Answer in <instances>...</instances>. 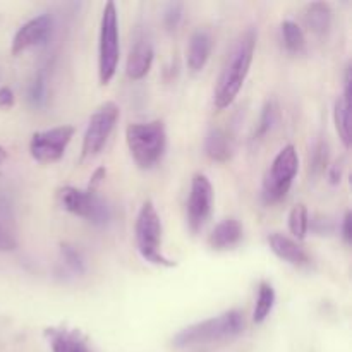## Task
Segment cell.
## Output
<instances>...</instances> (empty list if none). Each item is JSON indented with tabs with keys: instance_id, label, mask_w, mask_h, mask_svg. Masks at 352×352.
<instances>
[{
	"instance_id": "obj_30",
	"label": "cell",
	"mask_w": 352,
	"mask_h": 352,
	"mask_svg": "<svg viewBox=\"0 0 352 352\" xmlns=\"http://www.w3.org/2000/svg\"><path fill=\"white\" fill-rule=\"evenodd\" d=\"M14 105V91L7 86L0 88V109H10Z\"/></svg>"
},
{
	"instance_id": "obj_28",
	"label": "cell",
	"mask_w": 352,
	"mask_h": 352,
	"mask_svg": "<svg viewBox=\"0 0 352 352\" xmlns=\"http://www.w3.org/2000/svg\"><path fill=\"white\" fill-rule=\"evenodd\" d=\"M14 248H16V239L6 227L0 226V251H12Z\"/></svg>"
},
{
	"instance_id": "obj_34",
	"label": "cell",
	"mask_w": 352,
	"mask_h": 352,
	"mask_svg": "<svg viewBox=\"0 0 352 352\" xmlns=\"http://www.w3.org/2000/svg\"><path fill=\"white\" fill-rule=\"evenodd\" d=\"M6 158H7V153H6V150H3V148L0 146V165H2L3 162H6Z\"/></svg>"
},
{
	"instance_id": "obj_32",
	"label": "cell",
	"mask_w": 352,
	"mask_h": 352,
	"mask_svg": "<svg viewBox=\"0 0 352 352\" xmlns=\"http://www.w3.org/2000/svg\"><path fill=\"white\" fill-rule=\"evenodd\" d=\"M103 179H105V168H98V170L91 175V181H89V186H88L89 191H96V188L102 184Z\"/></svg>"
},
{
	"instance_id": "obj_19",
	"label": "cell",
	"mask_w": 352,
	"mask_h": 352,
	"mask_svg": "<svg viewBox=\"0 0 352 352\" xmlns=\"http://www.w3.org/2000/svg\"><path fill=\"white\" fill-rule=\"evenodd\" d=\"M205 153L215 162H227L232 157V141L220 127H212L205 138Z\"/></svg>"
},
{
	"instance_id": "obj_15",
	"label": "cell",
	"mask_w": 352,
	"mask_h": 352,
	"mask_svg": "<svg viewBox=\"0 0 352 352\" xmlns=\"http://www.w3.org/2000/svg\"><path fill=\"white\" fill-rule=\"evenodd\" d=\"M52 352H91L85 337L79 330L69 329H47L45 330Z\"/></svg>"
},
{
	"instance_id": "obj_12",
	"label": "cell",
	"mask_w": 352,
	"mask_h": 352,
	"mask_svg": "<svg viewBox=\"0 0 352 352\" xmlns=\"http://www.w3.org/2000/svg\"><path fill=\"white\" fill-rule=\"evenodd\" d=\"M153 45L146 36H140L134 41L133 48L129 52L126 64V72L131 79H143L150 72L153 64Z\"/></svg>"
},
{
	"instance_id": "obj_3",
	"label": "cell",
	"mask_w": 352,
	"mask_h": 352,
	"mask_svg": "<svg viewBox=\"0 0 352 352\" xmlns=\"http://www.w3.org/2000/svg\"><path fill=\"white\" fill-rule=\"evenodd\" d=\"M126 141L138 167L148 170L162 160L167 148L165 124L162 120L129 124L126 129Z\"/></svg>"
},
{
	"instance_id": "obj_33",
	"label": "cell",
	"mask_w": 352,
	"mask_h": 352,
	"mask_svg": "<svg viewBox=\"0 0 352 352\" xmlns=\"http://www.w3.org/2000/svg\"><path fill=\"white\" fill-rule=\"evenodd\" d=\"M351 213L347 212L346 213V217H344V220H342V237H344V241H346L347 244L351 243V239H352V230H351Z\"/></svg>"
},
{
	"instance_id": "obj_25",
	"label": "cell",
	"mask_w": 352,
	"mask_h": 352,
	"mask_svg": "<svg viewBox=\"0 0 352 352\" xmlns=\"http://www.w3.org/2000/svg\"><path fill=\"white\" fill-rule=\"evenodd\" d=\"M327 162H329V146L323 141H318L313 148L311 160H309V172H313L315 175L322 174L327 167Z\"/></svg>"
},
{
	"instance_id": "obj_26",
	"label": "cell",
	"mask_w": 352,
	"mask_h": 352,
	"mask_svg": "<svg viewBox=\"0 0 352 352\" xmlns=\"http://www.w3.org/2000/svg\"><path fill=\"white\" fill-rule=\"evenodd\" d=\"M28 96H30V102L33 103L34 107L43 105L45 100H47V82H45L43 74H38L36 78L33 79V82L30 85Z\"/></svg>"
},
{
	"instance_id": "obj_31",
	"label": "cell",
	"mask_w": 352,
	"mask_h": 352,
	"mask_svg": "<svg viewBox=\"0 0 352 352\" xmlns=\"http://www.w3.org/2000/svg\"><path fill=\"white\" fill-rule=\"evenodd\" d=\"M342 172H344V158H340V160H337L336 164L332 165V168H330V182H332V184H339L340 179H342Z\"/></svg>"
},
{
	"instance_id": "obj_1",
	"label": "cell",
	"mask_w": 352,
	"mask_h": 352,
	"mask_svg": "<svg viewBox=\"0 0 352 352\" xmlns=\"http://www.w3.org/2000/svg\"><path fill=\"white\" fill-rule=\"evenodd\" d=\"M256 36L258 34L254 28H248L243 34H239L232 50L227 55V60L215 86V96H213V102L219 110L232 105L236 96L239 95L244 81L250 74L251 64H253Z\"/></svg>"
},
{
	"instance_id": "obj_9",
	"label": "cell",
	"mask_w": 352,
	"mask_h": 352,
	"mask_svg": "<svg viewBox=\"0 0 352 352\" xmlns=\"http://www.w3.org/2000/svg\"><path fill=\"white\" fill-rule=\"evenodd\" d=\"M74 136L72 126H58L54 129L34 133L30 141V153L40 164H54L64 157L67 144Z\"/></svg>"
},
{
	"instance_id": "obj_11",
	"label": "cell",
	"mask_w": 352,
	"mask_h": 352,
	"mask_svg": "<svg viewBox=\"0 0 352 352\" xmlns=\"http://www.w3.org/2000/svg\"><path fill=\"white\" fill-rule=\"evenodd\" d=\"M52 24H54L52 17L47 16V14H41V16H36L28 21V23H24L17 30V33L14 34L12 54L19 55L23 52L30 50V48L45 43V40H47L52 31Z\"/></svg>"
},
{
	"instance_id": "obj_16",
	"label": "cell",
	"mask_w": 352,
	"mask_h": 352,
	"mask_svg": "<svg viewBox=\"0 0 352 352\" xmlns=\"http://www.w3.org/2000/svg\"><path fill=\"white\" fill-rule=\"evenodd\" d=\"M243 239V226L236 219H226L210 234L208 244L212 250L223 251L230 250Z\"/></svg>"
},
{
	"instance_id": "obj_17",
	"label": "cell",
	"mask_w": 352,
	"mask_h": 352,
	"mask_svg": "<svg viewBox=\"0 0 352 352\" xmlns=\"http://www.w3.org/2000/svg\"><path fill=\"white\" fill-rule=\"evenodd\" d=\"M212 54V36L206 30H198L192 33L188 47V67L192 72H199L205 69Z\"/></svg>"
},
{
	"instance_id": "obj_23",
	"label": "cell",
	"mask_w": 352,
	"mask_h": 352,
	"mask_svg": "<svg viewBox=\"0 0 352 352\" xmlns=\"http://www.w3.org/2000/svg\"><path fill=\"white\" fill-rule=\"evenodd\" d=\"M278 119V107L275 102H268L267 105L263 107V112H261L260 117V124H258V129H256V136L258 138H263L267 136L268 133L272 131V127L277 124Z\"/></svg>"
},
{
	"instance_id": "obj_29",
	"label": "cell",
	"mask_w": 352,
	"mask_h": 352,
	"mask_svg": "<svg viewBox=\"0 0 352 352\" xmlns=\"http://www.w3.org/2000/svg\"><path fill=\"white\" fill-rule=\"evenodd\" d=\"M311 229L315 230V232L322 234V236H325V232H332L333 230V223L330 222L329 219H325V217H322V219H315L311 222Z\"/></svg>"
},
{
	"instance_id": "obj_10",
	"label": "cell",
	"mask_w": 352,
	"mask_h": 352,
	"mask_svg": "<svg viewBox=\"0 0 352 352\" xmlns=\"http://www.w3.org/2000/svg\"><path fill=\"white\" fill-rule=\"evenodd\" d=\"M213 188L206 175L196 174L191 181L188 199V222L192 232H199L212 213Z\"/></svg>"
},
{
	"instance_id": "obj_5",
	"label": "cell",
	"mask_w": 352,
	"mask_h": 352,
	"mask_svg": "<svg viewBox=\"0 0 352 352\" xmlns=\"http://www.w3.org/2000/svg\"><path fill=\"white\" fill-rule=\"evenodd\" d=\"M119 17L113 2H107L100 21L98 41V79L105 86L112 81L119 65Z\"/></svg>"
},
{
	"instance_id": "obj_4",
	"label": "cell",
	"mask_w": 352,
	"mask_h": 352,
	"mask_svg": "<svg viewBox=\"0 0 352 352\" xmlns=\"http://www.w3.org/2000/svg\"><path fill=\"white\" fill-rule=\"evenodd\" d=\"M136 246L143 260L158 267H174V261L162 254V220L151 201H144L134 226Z\"/></svg>"
},
{
	"instance_id": "obj_20",
	"label": "cell",
	"mask_w": 352,
	"mask_h": 352,
	"mask_svg": "<svg viewBox=\"0 0 352 352\" xmlns=\"http://www.w3.org/2000/svg\"><path fill=\"white\" fill-rule=\"evenodd\" d=\"M282 31V41H284L287 52L294 55L305 54L306 50V36L305 31L301 30L298 23L294 21H284L280 26Z\"/></svg>"
},
{
	"instance_id": "obj_18",
	"label": "cell",
	"mask_w": 352,
	"mask_h": 352,
	"mask_svg": "<svg viewBox=\"0 0 352 352\" xmlns=\"http://www.w3.org/2000/svg\"><path fill=\"white\" fill-rule=\"evenodd\" d=\"M306 28L316 36H325L332 24V9L327 2H311L302 12Z\"/></svg>"
},
{
	"instance_id": "obj_27",
	"label": "cell",
	"mask_w": 352,
	"mask_h": 352,
	"mask_svg": "<svg viewBox=\"0 0 352 352\" xmlns=\"http://www.w3.org/2000/svg\"><path fill=\"white\" fill-rule=\"evenodd\" d=\"M182 10H184V6L179 2L168 3V6L165 7L164 24L167 30L172 31L179 26V23H181V19H182Z\"/></svg>"
},
{
	"instance_id": "obj_24",
	"label": "cell",
	"mask_w": 352,
	"mask_h": 352,
	"mask_svg": "<svg viewBox=\"0 0 352 352\" xmlns=\"http://www.w3.org/2000/svg\"><path fill=\"white\" fill-rule=\"evenodd\" d=\"M60 254H62V263L76 275L85 274V261H82V256L79 254L78 250H74L69 244H62L60 246Z\"/></svg>"
},
{
	"instance_id": "obj_7",
	"label": "cell",
	"mask_w": 352,
	"mask_h": 352,
	"mask_svg": "<svg viewBox=\"0 0 352 352\" xmlns=\"http://www.w3.org/2000/svg\"><path fill=\"white\" fill-rule=\"evenodd\" d=\"M58 203L65 212L76 217L88 220L93 226H105L110 220V206L103 198L96 195V191L89 189H78L65 186L58 189Z\"/></svg>"
},
{
	"instance_id": "obj_22",
	"label": "cell",
	"mask_w": 352,
	"mask_h": 352,
	"mask_svg": "<svg viewBox=\"0 0 352 352\" xmlns=\"http://www.w3.org/2000/svg\"><path fill=\"white\" fill-rule=\"evenodd\" d=\"M289 230L296 239L302 241L308 236L309 230V215L305 205H296L289 213Z\"/></svg>"
},
{
	"instance_id": "obj_8",
	"label": "cell",
	"mask_w": 352,
	"mask_h": 352,
	"mask_svg": "<svg viewBox=\"0 0 352 352\" xmlns=\"http://www.w3.org/2000/svg\"><path fill=\"white\" fill-rule=\"evenodd\" d=\"M117 120H119V107L113 102H105L93 113L82 140V158H93L103 150Z\"/></svg>"
},
{
	"instance_id": "obj_14",
	"label": "cell",
	"mask_w": 352,
	"mask_h": 352,
	"mask_svg": "<svg viewBox=\"0 0 352 352\" xmlns=\"http://www.w3.org/2000/svg\"><path fill=\"white\" fill-rule=\"evenodd\" d=\"M333 120L336 129L339 133L340 141L344 146H351V69H346V79H344V95L336 102L333 109Z\"/></svg>"
},
{
	"instance_id": "obj_21",
	"label": "cell",
	"mask_w": 352,
	"mask_h": 352,
	"mask_svg": "<svg viewBox=\"0 0 352 352\" xmlns=\"http://www.w3.org/2000/svg\"><path fill=\"white\" fill-rule=\"evenodd\" d=\"M275 305V291L268 282H261L260 289H258V299L256 306L253 311V322L263 323L268 318L270 311L274 309Z\"/></svg>"
},
{
	"instance_id": "obj_13",
	"label": "cell",
	"mask_w": 352,
	"mask_h": 352,
	"mask_svg": "<svg viewBox=\"0 0 352 352\" xmlns=\"http://www.w3.org/2000/svg\"><path fill=\"white\" fill-rule=\"evenodd\" d=\"M268 246H270V250L274 251L280 260L292 265V267L301 268L308 267L309 265V258L308 254H306V251L302 250L296 241L284 236V234H270V236H268Z\"/></svg>"
},
{
	"instance_id": "obj_2",
	"label": "cell",
	"mask_w": 352,
	"mask_h": 352,
	"mask_svg": "<svg viewBox=\"0 0 352 352\" xmlns=\"http://www.w3.org/2000/svg\"><path fill=\"white\" fill-rule=\"evenodd\" d=\"M244 330V316L237 309L222 313L213 318L203 320V322L189 325L182 329L177 336L172 339V344L179 349L186 347L208 346V344L226 342L234 339Z\"/></svg>"
},
{
	"instance_id": "obj_6",
	"label": "cell",
	"mask_w": 352,
	"mask_h": 352,
	"mask_svg": "<svg viewBox=\"0 0 352 352\" xmlns=\"http://www.w3.org/2000/svg\"><path fill=\"white\" fill-rule=\"evenodd\" d=\"M298 170V150L292 144H287L278 151L263 179V199L268 205L280 201L287 196Z\"/></svg>"
}]
</instances>
